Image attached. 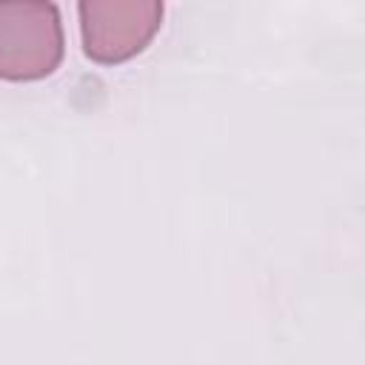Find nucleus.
Instances as JSON below:
<instances>
[{"label": "nucleus", "instance_id": "obj_1", "mask_svg": "<svg viewBox=\"0 0 365 365\" xmlns=\"http://www.w3.org/2000/svg\"><path fill=\"white\" fill-rule=\"evenodd\" d=\"M63 54L66 34L54 3L0 0V80H43L57 71Z\"/></svg>", "mask_w": 365, "mask_h": 365}, {"label": "nucleus", "instance_id": "obj_2", "mask_svg": "<svg viewBox=\"0 0 365 365\" xmlns=\"http://www.w3.org/2000/svg\"><path fill=\"white\" fill-rule=\"evenodd\" d=\"M77 14L83 51L100 66L137 57L163 26L160 0H83Z\"/></svg>", "mask_w": 365, "mask_h": 365}]
</instances>
